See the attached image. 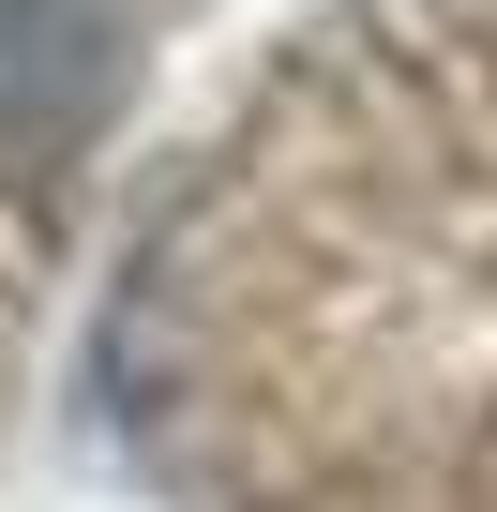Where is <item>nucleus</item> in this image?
Returning <instances> with one entry per match:
<instances>
[{
	"label": "nucleus",
	"instance_id": "f257e3e1",
	"mask_svg": "<svg viewBox=\"0 0 497 512\" xmlns=\"http://www.w3.org/2000/svg\"><path fill=\"white\" fill-rule=\"evenodd\" d=\"M136 76V16L121 0H0V181L61 166Z\"/></svg>",
	"mask_w": 497,
	"mask_h": 512
}]
</instances>
